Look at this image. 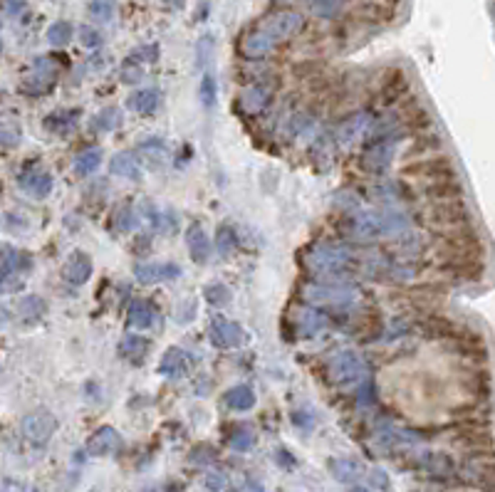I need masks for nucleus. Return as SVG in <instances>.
<instances>
[{"label":"nucleus","mask_w":495,"mask_h":492,"mask_svg":"<svg viewBox=\"0 0 495 492\" xmlns=\"http://www.w3.org/2000/svg\"><path fill=\"white\" fill-rule=\"evenodd\" d=\"M126 319H129V327L131 329H146L154 324L156 319V309L151 302L146 300H134L129 305V314H126Z\"/></svg>","instance_id":"obj_20"},{"label":"nucleus","mask_w":495,"mask_h":492,"mask_svg":"<svg viewBox=\"0 0 495 492\" xmlns=\"http://www.w3.org/2000/svg\"><path fill=\"white\" fill-rule=\"evenodd\" d=\"M186 366H188V357L186 351L181 349H169L164 354V359H161L159 364V373H164V376H169V379H178V376H183L186 373Z\"/></svg>","instance_id":"obj_21"},{"label":"nucleus","mask_w":495,"mask_h":492,"mask_svg":"<svg viewBox=\"0 0 495 492\" xmlns=\"http://www.w3.org/2000/svg\"><path fill=\"white\" fill-rule=\"evenodd\" d=\"M17 181H20V188H23V191H28L30 196H35V198H45L47 193L52 191L50 173H47V171H42V169H37V166H28V169L20 171Z\"/></svg>","instance_id":"obj_12"},{"label":"nucleus","mask_w":495,"mask_h":492,"mask_svg":"<svg viewBox=\"0 0 495 492\" xmlns=\"http://www.w3.org/2000/svg\"><path fill=\"white\" fill-rule=\"evenodd\" d=\"M90 12L97 17V20H109V17H112V3H109V0H94L90 6Z\"/></svg>","instance_id":"obj_46"},{"label":"nucleus","mask_w":495,"mask_h":492,"mask_svg":"<svg viewBox=\"0 0 495 492\" xmlns=\"http://www.w3.org/2000/svg\"><path fill=\"white\" fill-rule=\"evenodd\" d=\"M228 485V477L223 475V473H208V477H205V487L211 492H223Z\"/></svg>","instance_id":"obj_48"},{"label":"nucleus","mask_w":495,"mask_h":492,"mask_svg":"<svg viewBox=\"0 0 495 492\" xmlns=\"http://www.w3.org/2000/svg\"><path fill=\"white\" fill-rule=\"evenodd\" d=\"M439 146H441L439 139H431V136H426V139H419L416 144H411V149H409V153H406V156L416 161L419 156H423L426 151H436Z\"/></svg>","instance_id":"obj_41"},{"label":"nucleus","mask_w":495,"mask_h":492,"mask_svg":"<svg viewBox=\"0 0 495 492\" xmlns=\"http://www.w3.org/2000/svg\"><path fill=\"white\" fill-rule=\"evenodd\" d=\"M367 366L354 351H339L330 359V379L335 384H359L364 379Z\"/></svg>","instance_id":"obj_3"},{"label":"nucleus","mask_w":495,"mask_h":492,"mask_svg":"<svg viewBox=\"0 0 495 492\" xmlns=\"http://www.w3.org/2000/svg\"><path fill=\"white\" fill-rule=\"evenodd\" d=\"M23 10H25V0H6L8 15H20Z\"/></svg>","instance_id":"obj_49"},{"label":"nucleus","mask_w":495,"mask_h":492,"mask_svg":"<svg viewBox=\"0 0 495 492\" xmlns=\"http://www.w3.org/2000/svg\"><path fill=\"white\" fill-rule=\"evenodd\" d=\"M121 446V436L112 425H102V428L92 436L90 441V452L92 455H112L117 448Z\"/></svg>","instance_id":"obj_17"},{"label":"nucleus","mask_w":495,"mask_h":492,"mask_svg":"<svg viewBox=\"0 0 495 492\" xmlns=\"http://www.w3.org/2000/svg\"><path fill=\"white\" fill-rule=\"evenodd\" d=\"M421 221H423V226L444 232V235L463 232V230H468V208L463 205L461 198L428 203L426 208L421 210Z\"/></svg>","instance_id":"obj_1"},{"label":"nucleus","mask_w":495,"mask_h":492,"mask_svg":"<svg viewBox=\"0 0 495 492\" xmlns=\"http://www.w3.org/2000/svg\"><path fill=\"white\" fill-rule=\"evenodd\" d=\"M226 403L233 411H251L255 406V393L251 391V386H235L226 393Z\"/></svg>","instance_id":"obj_28"},{"label":"nucleus","mask_w":495,"mask_h":492,"mask_svg":"<svg viewBox=\"0 0 495 492\" xmlns=\"http://www.w3.org/2000/svg\"><path fill=\"white\" fill-rule=\"evenodd\" d=\"M62 278L69 285H85L92 278V260L85 253H72L62 267Z\"/></svg>","instance_id":"obj_15"},{"label":"nucleus","mask_w":495,"mask_h":492,"mask_svg":"<svg viewBox=\"0 0 495 492\" xmlns=\"http://www.w3.org/2000/svg\"><path fill=\"white\" fill-rule=\"evenodd\" d=\"M52 82H55V65L47 57H40L33 62V74L23 82V90L30 94H42V92L50 90Z\"/></svg>","instance_id":"obj_11"},{"label":"nucleus","mask_w":495,"mask_h":492,"mask_svg":"<svg viewBox=\"0 0 495 492\" xmlns=\"http://www.w3.org/2000/svg\"><path fill=\"white\" fill-rule=\"evenodd\" d=\"M201 102L205 107H213L216 104V80H213V74H203V80H201Z\"/></svg>","instance_id":"obj_40"},{"label":"nucleus","mask_w":495,"mask_h":492,"mask_svg":"<svg viewBox=\"0 0 495 492\" xmlns=\"http://www.w3.org/2000/svg\"><path fill=\"white\" fill-rule=\"evenodd\" d=\"M330 473L337 477L339 482H352L362 475V465L357 460H349V458H339V460H332L330 465Z\"/></svg>","instance_id":"obj_30"},{"label":"nucleus","mask_w":495,"mask_h":492,"mask_svg":"<svg viewBox=\"0 0 495 492\" xmlns=\"http://www.w3.org/2000/svg\"><path fill=\"white\" fill-rule=\"evenodd\" d=\"M114 221H117V232H126V230H131V226H134V221H137V215H134V210H131L129 205H124V208H119L117 213H114Z\"/></svg>","instance_id":"obj_42"},{"label":"nucleus","mask_w":495,"mask_h":492,"mask_svg":"<svg viewBox=\"0 0 495 492\" xmlns=\"http://www.w3.org/2000/svg\"><path fill=\"white\" fill-rule=\"evenodd\" d=\"M253 441H255V438H253V433L251 430H238V433H235L233 436V441H230V446L235 448V450H251V446H253Z\"/></svg>","instance_id":"obj_44"},{"label":"nucleus","mask_w":495,"mask_h":492,"mask_svg":"<svg viewBox=\"0 0 495 492\" xmlns=\"http://www.w3.org/2000/svg\"><path fill=\"white\" fill-rule=\"evenodd\" d=\"M99 164H102V151H99V149H87V151H82L80 156H77V161H74V173L90 176L99 169Z\"/></svg>","instance_id":"obj_31"},{"label":"nucleus","mask_w":495,"mask_h":492,"mask_svg":"<svg viewBox=\"0 0 495 492\" xmlns=\"http://www.w3.org/2000/svg\"><path fill=\"white\" fill-rule=\"evenodd\" d=\"M404 176H411V178H419V181H433V178H451L453 176V166H451L448 159L444 156H436V159H416L414 164H406Z\"/></svg>","instance_id":"obj_6"},{"label":"nucleus","mask_w":495,"mask_h":492,"mask_svg":"<svg viewBox=\"0 0 495 492\" xmlns=\"http://www.w3.org/2000/svg\"><path fill=\"white\" fill-rule=\"evenodd\" d=\"M302 28H305V17L295 10H280L275 12V15H270L268 20L260 25V30L268 35L273 42L290 40L297 33H302Z\"/></svg>","instance_id":"obj_4"},{"label":"nucleus","mask_w":495,"mask_h":492,"mask_svg":"<svg viewBox=\"0 0 495 492\" xmlns=\"http://www.w3.org/2000/svg\"><path fill=\"white\" fill-rule=\"evenodd\" d=\"M188 250H191V257H194L196 262L208 260V255H211V240H208V235H205L201 226H194L188 230Z\"/></svg>","instance_id":"obj_24"},{"label":"nucleus","mask_w":495,"mask_h":492,"mask_svg":"<svg viewBox=\"0 0 495 492\" xmlns=\"http://www.w3.org/2000/svg\"><path fill=\"white\" fill-rule=\"evenodd\" d=\"M137 156L139 159H144L149 166H161V161L166 159V146H164V142L161 139H149V142H144V144H139V149H137Z\"/></svg>","instance_id":"obj_29"},{"label":"nucleus","mask_w":495,"mask_h":492,"mask_svg":"<svg viewBox=\"0 0 495 492\" xmlns=\"http://www.w3.org/2000/svg\"><path fill=\"white\" fill-rule=\"evenodd\" d=\"M109 169H112L114 176H124V178H131V181H139V178H142V169H139L137 164V153H131V151L117 153L112 159V164H109Z\"/></svg>","instance_id":"obj_22"},{"label":"nucleus","mask_w":495,"mask_h":492,"mask_svg":"<svg viewBox=\"0 0 495 492\" xmlns=\"http://www.w3.org/2000/svg\"><path fill=\"white\" fill-rule=\"evenodd\" d=\"M80 40L85 47H99L102 45V35L97 33L94 28H90V25H82L80 28Z\"/></svg>","instance_id":"obj_43"},{"label":"nucleus","mask_w":495,"mask_h":492,"mask_svg":"<svg viewBox=\"0 0 495 492\" xmlns=\"http://www.w3.org/2000/svg\"><path fill=\"white\" fill-rule=\"evenodd\" d=\"M235 245H238V238H235V230L228 226H221L216 232V248L221 255H230L235 250Z\"/></svg>","instance_id":"obj_37"},{"label":"nucleus","mask_w":495,"mask_h":492,"mask_svg":"<svg viewBox=\"0 0 495 492\" xmlns=\"http://www.w3.org/2000/svg\"><path fill=\"white\" fill-rule=\"evenodd\" d=\"M30 260L25 253H17L12 248H3V280H10L12 275H17L20 270H28Z\"/></svg>","instance_id":"obj_27"},{"label":"nucleus","mask_w":495,"mask_h":492,"mask_svg":"<svg viewBox=\"0 0 495 492\" xmlns=\"http://www.w3.org/2000/svg\"><path fill=\"white\" fill-rule=\"evenodd\" d=\"M354 492H364V490H354Z\"/></svg>","instance_id":"obj_50"},{"label":"nucleus","mask_w":495,"mask_h":492,"mask_svg":"<svg viewBox=\"0 0 495 492\" xmlns=\"http://www.w3.org/2000/svg\"><path fill=\"white\" fill-rule=\"evenodd\" d=\"M354 253L344 245H317L312 248L308 257L310 270H314L317 275H327V278H339L344 272H349L354 267Z\"/></svg>","instance_id":"obj_2"},{"label":"nucleus","mask_w":495,"mask_h":492,"mask_svg":"<svg viewBox=\"0 0 495 492\" xmlns=\"http://www.w3.org/2000/svg\"><path fill=\"white\" fill-rule=\"evenodd\" d=\"M211 47H213V35H203L199 40V45H196V55H199V65H203L205 60H208V55H211Z\"/></svg>","instance_id":"obj_47"},{"label":"nucleus","mask_w":495,"mask_h":492,"mask_svg":"<svg viewBox=\"0 0 495 492\" xmlns=\"http://www.w3.org/2000/svg\"><path fill=\"white\" fill-rule=\"evenodd\" d=\"M357 297L354 287H344V285H308L305 287V300L314 302V305H335L342 307L352 302Z\"/></svg>","instance_id":"obj_5"},{"label":"nucleus","mask_w":495,"mask_h":492,"mask_svg":"<svg viewBox=\"0 0 495 492\" xmlns=\"http://www.w3.org/2000/svg\"><path fill=\"white\" fill-rule=\"evenodd\" d=\"M17 312H20L25 319H40L42 314H45V302H42V297H35V294H30V297L20 300V305H17Z\"/></svg>","instance_id":"obj_35"},{"label":"nucleus","mask_w":495,"mask_h":492,"mask_svg":"<svg viewBox=\"0 0 495 492\" xmlns=\"http://www.w3.org/2000/svg\"><path fill=\"white\" fill-rule=\"evenodd\" d=\"M292 324H295L297 337H314V334H319L322 329H325L327 319L322 317L319 312L310 309V307H297Z\"/></svg>","instance_id":"obj_14"},{"label":"nucleus","mask_w":495,"mask_h":492,"mask_svg":"<svg viewBox=\"0 0 495 492\" xmlns=\"http://www.w3.org/2000/svg\"><path fill=\"white\" fill-rule=\"evenodd\" d=\"M248 334L240 324L230 322L226 317H216L211 322V341L221 349H235V346H243Z\"/></svg>","instance_id":"obj_9"},{"label":"nucleus","mask_w":495,"mask_h":492,"mask_svg":"<svg viewBox=\"0 0 495 492\" xmlns=\"http://www.w3.org/2000/svg\"><path fill=\"white\" fill-rule=\"evenodd\" d=\"M146 351H149V341L144 339V337H134V334H129V337H124V339L119 341V354L134 364L142 362V359L146 357Z\"/></svg>","instance_id":"obj_26"},{"label":"nucleus","mask_w":495,"mask_h":492,"mask_svg":"<svg viewBox=\"0 0 495 492\" xmlns=\"http://www.w3.org/2000/svg\"><path fill=\"white\" fill-rule=\"evenodd\" d=\"M205 300L211 302V305H216V307H223V305L230 302V289H228L226 285H221V282L208 285V287H205Z\"/></svg>","instance_id":"obj_38"},{"label":"nucleus","mask_w":495,"mask_h":492,"mask_svg":"<svg viewBox=\"0 0 495 492\" xmlns=\"http://www.w3.org/2000/svg\"><path fill=\"white\" fill-rule=\"evenodd\" d=\"M273 45L275 42L258 28V30H253L251 35H245L243 37V42H240V52H243L245 57H251V60H258V57L268 55V52L273 50Z\"/></svg>","instance_id":"obj_18"},{"label":"nucleus","mask_w":495,"mask_h":492,"mask_svg":"<svg viewBox=\"0 0 495 492\" xmlns=\"http://www.w3.org/2000/svg\"><path fill=\"white\" fill-rule=\"evenodd\" d=\"M240 104H243L251 114L262 112V109L270 104V87L255 85V87H251V90H245L243 94H240Z\"/></svg>","instance_id":"obj_23"},{"label":"nucleus","mask_w":495,"mask_h":492,"mask_svg":"<svg viewBox=\"0 0 495 492\" xmlns=\"http://www.w3.org/2000/svg\"><path fill=\"white\" fill-rule=\"evenodd\" d=\"M339 6H342V0H314L312 3L314 12H319V15H325V17L335 15V12L339 10Z\"/></svg>","instance_id":"obj_45"},{"label":"nucleus","mask_w":495,"mask_h":492,"mask_svg":"<svg viewBox=\"0 0 495 492\" xmlns=\"http://www.w3.org/2000/svg\"><path fill=\"white\" fill-rule=\"evenodd\" d=\"M367 124H369V121H367V114H357V117H352V119L342 121V126H339V139H342V142H352L354 136H357L359 131L364 129Z\"/></svg>","instance_id":"obj_36"},{"label":"nucleus","mask_w":495,"mask_h":492,"mask_svg":"<svg viewBox=\"0 0 495 492\" xmlns=\"http://www.w3.org/2000/svg\"><path fill=\"white\" fill-rule=\"evenodd\" d=\"M57 428V418L50 411H35L23 418V436L33 443H47Z\"/></svg>","instance_id":"obj_8"},{"label":"nucleus","mask_w":495,"mask_h":492,"mask_svg":"<svg viewBox=\"0 0 495 492\" xmlns=\"http://www.w3.org/2000/svg\"><path fill=\"white\" fill-rule=\"evenodd\" d=\"M349 332L354 337H362V339H376L382 334V319L374 312H367V314H359V317L352 319L349 324Z\"/></svg>","instance_id":"obj_19"},{"label":"nucleus","mask_w":495,"mask_h":492,"mask_svg":"<svg viewBox=\"0 0 495 492\" xmlns=\"http://www.w3.org/2000/svg\"><path fill=\"white\" fill-rule=\"evenodd\" d=\"M421 465L428 473H433V475H446V473L453 470L451 460L446 455H441V452H426V455H421Z\"/></svg>","instance_id":"obj_32"},{"label":"nucleus","mask_w":495,"mask_h":492,"mask_svg":"<svg viewBox=\"0 0 495 492\" xmlns=\"http://www.w3.org/2000/svg\"><path fill=\"white\" fill-rule=\"evenodd\" d=\"M396 146V142H394V136H387L384 142L374 144V146L367 151L364 156V166L369 171H374V173H382V171L389 169V161H392V149Z\"/></svg>","instance_id":"obj_16"},{"label":"nucleus","mask_w":495,"mask_h":492,"mask_svg":"<svg viewBox=\"0 0 495 492\" xmlns=\"http://www.w3.org/2000/svg\"><path fill=\"white\" fill-rule=\"evenodd\" d=\"M419 193L428 203H439V201H455L461 198V186L453 176L451 178H433V181H421Z\"/></svg>","instance_id":"obj_10"},{"label":"nucleus","mask_w":495,"mask_h":492,"mask_svg":"<svg viewBox=\"0 0 495 492\" xmlns=\"http://www.w3.org/2000/svg\"><path fill=\"white\" fill-rule=\"evenodd\" d=\"M159 102H161V94L156 90H139L129 96V109L139 114H151L159 109Z\"/></svg>","instance_id":"obj_25"},{"label":"nucleus","mask_w":495,"mask_h":492,"mask_svg":"<svg viewBox=\"0 0 495 492\" xmlns=\"http://www.w3.org/2000/svg\"><path fill=\"white\" fill-rule=\"evenodd\" d=\"M387 250L392 253L394 260L398 262H414L419 260L421 255H426L431 250V243L421 235H398V238L389 240Z\"/></svg>","instance_id":"obj_7"},{"label":"nucleus","mask_w":495,"mask_h":492,"mask_svg":"<svg viewBox=\"0 0 495 492\" xmlns=\"http://www.w3.org/2000/svg\"><path fill=\"white\" fill-rule=\"evenodd\" d=\"M139 282H161V280H176L181 275V267L174 262H151V265L134 267Z\"/></svg>","instance_id":"obj_13"},{"label":"nucleus","mask_w":495,"mask_h":492,"mask_svg":"<svg viewBox=\"0 0 495 492\" xmlns=\"http://www.w3.org/2000/svg\"><path fill=\"white\" fill-rule=\"evenodd\" d=\"M72 35H74L72 25L65 23V20H60V23L50 25V30H47V42L55 45V47H65L69 40H72Z\"/></svg>","instance_id":"obj_33"},{"label":"nucleus","mask_w":495,"mask_h":492,"mask_svg":"<svg viewBox=\"0 0 495 492\" xmlns=\"http://www.w3.org/2000/svg\"><path fill=\"white\" fill-rule=\"evenodd\" d=\"M406 80L404 77H398L396 82L394 80H389V82H384V90H382V99H384V104H392V102H396L398 96L404 94L406 92Z\"/></svg>","instance_id":"obj_39"},{"label":"nucleus","mask_w":495,"mask_h":492,"mask_svg":"<svg viewBox=\"0 0 495 492\" xmlns=\"http://www.w3.org/2000/svg\"><path fill=\"white\" fill-rule=\"evenodd\" d=\"M121 124V112L117 107H107L94 117V129L97 131H112Z\"/></svg>","instance_id":"obj_34"}]
</instances>
